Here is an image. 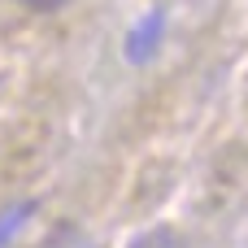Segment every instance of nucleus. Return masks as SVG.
Masks as SVG:
<instances>
[{
    "instance_id": "1",
    "label": "nucleus",
    "mask_w": 248,
    "mask_h": 248,
    "mask_svg": "<svg viewBox=\"0 0 248 248\" xmlns=\"http://www.w3.org/2000/svg\"><path fill=\"white\" fill-rule=\"evenodd\" d=\"M131 248H183V240H179V231H174V227H153V231L135 235Z\"/></svg>"
},
{
    "instance_id": "2",
    "label": "nucleus",
    "mask_w": 248,
    "mask_h": 248,
    "mask_svg": "<svg viewBox=\"0 0 248 248\" xmlns=\"http://www.w3.org/2000/svg\"><path fill=\"white\" fill-rule=\"evenodd\" d=\"M39 248H92V244H87V240H83V235H78L74 227H65V231H57L52 240H44Z\"/></svg>"
},
{
    "instance_id": "3",
    "label": "nucleus",
    "mask_w": 248,
    "mask_h": 248,
    "mask_svg": "<svg viewBox=\"0 0 248 248\" xmlns=\"http://www.w3.org/2000/svg\"><path fill=\"white\" fill-rule=\"evenodd\" d=\"M26 9H39V13H48V9H61L65 0H22Z\"/></svg>"
}]
</instances>
